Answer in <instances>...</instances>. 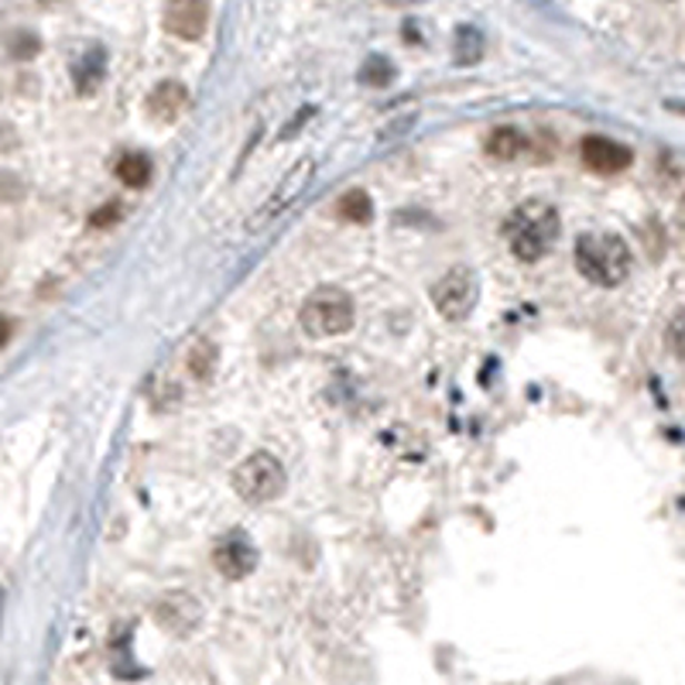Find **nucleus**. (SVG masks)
Wrapping results in <instances>:
<instances>
[{
    "mask_svg": "<svg viewBox=\"0 0 685 685\" xmlns=\"http://www.w3.org/2000/svg\"><path fill=\"white\" fill-rule=\"evenodd\" d=\"M210 24V4L203 0H182V4H172L165 11V28L175 38H199Z\"/></svg>",
    "mask_w": 685,
    "mask_h": 685,
    "instance_id": "nucleus-8",
    "label": "nucleus"
},
{
    "mask_svg": "<svg viewBox=\"0 0 685 685\" xmlns=\"http://www.w3.org/2000/svg\"><path fill=\"white\" fill-rule=\"evenodd\" d=\"M480 52H483V38H480V31L470 28V24H463L460 34H456V62H476Z\"/></svg>",
    "mask_w": 685,
    "mask_h": 685,
    "instance_id": "nucleus-15",
    "label": "nucleus"
},
{
    "mask_svg": "<svg viewBox=\"0 0 685 685\" xmlns=\"http://www.w3.org/2000/svg\"><path fill=\"white\" fill-rule=\"evenodd\" d=\"M668 346L678 360H685V309L668 322Z\"/></svg>",
    "mask_w": 685,
    "mask_h": 685,
    "instance_id": "nucleus-18",
    "label": "nucleus"
},
{
    "mask_svg": "<svg viewBox=\"0 0 685 685\" xmlns=\"http://www.w3.org/2000/svg\"><path fill=\"white\" fill-rule=\"evenodd\" d=\"M309 175H312V161H302V165H299V175L292 172L285 182H281V189H278V195H274V203L268 206V216H271V213H278L281 206H285L292 195H299V189H302V182H305Z\"/></svg>",
    "mask_w": 685,
    "mask_h": 685,
    "instance_id": "nucleus-14",
    "label": "nucleus"
},
{
    "mask_svg": "<svg viewBox=\"0 0 685 685\" xmlns=\"http://www.w3.org/2000/svg\"><path fill=\"white\" fill-rule=\"evenodd\" d=\"M103 72H107V52L103 49H90L87 56H79V62L72 66V83L79 93H93L103 83Z\"/></svg>",
    "mask_w": 685,
    "mask_h": 685,
    "instance_id": "nucleus-10",
    "label": "nucleus"
},
{
    "mask_svg": "<svg viewBox=\"0 0 685 685\" xmlns=\"http://www.w3.org/2000/svg\"><path fill=\"white\" fill-rule=\"evenodd\" d=\"M476 299H480V281L473 268H453L432 285V305L450 322L466 319L476 309Z\"/></svg>",
    "mask_w": 685,
    "mask_h": 685,
    "instance_id": "nucleus-5",
    "label": "nucleus"
},
{
    "mask_svg": "<svg viewBox=\"0 0 685 685\" xmlns=\"http://www.w3.org/2000/svg\"><path fill=\"white\" fill-rule=\"evenodd\" d=\"M189 107V93L182 83H175V79H165V83H158L148 97V113L154 120H179V113Z\"/></svg>",
    "mask_w": 685,
    "mask_h": 685,
    "instance_id": "nucleus-9",
    "label": "nucleus"
},
{
    "mask_svg": "<svg viewBox=\"0 0 685 685\" xmlns=\"http://www.w3.org/2000/svg\"><path fill=\"white\" fill-rule=\"evenodd\" d=\"M360 79H364L367 87H387L394 79V66L384 56H374V59H367L364 69H360Z\"/></svg>",
    "mask_w": 685,
    "mask_h": 685,
    "instance_id": "nucleus-16",
    "label": "nucleus"
},
{
    "mask_svg": "<svg viewBox=\"0 0 685 685\" xmlns=\"http://www.w3.org/2000/svg\"><path fill=\"white\" fill-rule=\"evenodd\" d=\"M8 340H11V319L0 315V346H4Z\"/></svg>",
    "mask_w": 685,
    "mask_h": 685,
    "instance_id": "nucleus-21",
    "label": "nucleus"
},
{
    "mask_svg": "<svg viewBox=\"0 0 685 685\" xmlns=\"http://www.w3.org/2000/svg\"><path fill=\"white\" fill-rule=\"evenodd\" d=\"M576 268L600 289H617L631 274V248L617 233H583L576 240Z\"/></svg>",
    "mask_w": 685,
    "mask_h": 685,
    "instance_id": "nucleus-2",
    "label": "nucleus"
},
{
    "mask_svg": "<svg viewBox=\"0 0 685 685\" xmlns=\"http://www.w3.org/2000/svg\"><path fill=\"white\" fill-rule=\"evenodd\" d=\"M525 148H528V138L521 134V131H514V128H497V131L487 138V154H494V158H501V161L517 158Z\"/></svg>",
    "mask_w": 685,
    "mask_h": 685,
    "instance_id": "nucleus-12",
    "label": "nucleus"
},
{
    "mask_svg": "<svg viewBox=\"0 0 685 685\" xmlns=\"http://www.w3.org/2000/svg\"><path fill=\"white\" fill-rule=\"evenodd\" d=\"M151 172H154L151 158L141 154V151H131V154H124L117 161V179L124 185H131V189H144L151 182Z\"/></svg>",
    "mask_w": 685,
    "mask_h": 685,
    "instance_id": "nucleus-11",
    "label": "nucleus"
},
{
    "mask_svg": "<svg viewBox=\"0 0 685 685\" xmlns=\"http://www.w3.org/2000/svg\"><path fill=\"white\" fill-rule=\"evenodd\" d=\"M580 154H583V165L593 169L596 175H617V172H624L631 161H634V154H631L627 144H621V141H614V138H603V134L583 138Z\"/></svg>",
    "mask_w": 685,
    "mask_h": 685,
    "instance_id": "nucleus-7",
    "label": "nucleus"
},
{
    "mask_svg": "<svg viewBox=\"0 0 685 685\" xmlns=\"http://www.w3.org/2000/svg\"><path fill=\"white\" fill-rule=\"evenodd\" d=\"M285 466L278 463L271 453H251L244 463L233 470V491L248 504H268L285 494Z\"/></svg>",
    "mask_w": 685,
    "mask_h": 685,
    "instance_id": "nucleus-4",
    "label": "nucleus"
},
{
    "mask_svg": "<svg viewBox=\"0 0 685 685\" xmlns=\"http://www.w3.org/2000/svg\"><path fill=\"white\" fill-rule=\"evenodd\" d=\"M213 364H216V350H213V343H199V346L192 350V356H189V371H192L199 381H206V377L213 374Z\"/></svg>",
    "mask_w": 685,
    "mask_h": 685,
    "instance_id": "nucleus-17",
    "label": "nucleus"
},
{
    "mask_svg": "<svg viewBox=\"0 0 685 685\" xmlns=\"http://www.w3.org/2000/svg\"><path fill=\"white\" fill-rule=\"evenodd\" d=\"M336 213L343 220H350V223H371L374 220V203H371L367 192L350 189V192H343V199L336 203Z\"/></svg>",
    "mask_w": 685,
    "mask_h": 685,
    "instance_id": "nucleus-13",
    "label": "nucleus"
},
{
    "mask_svg": "<svg viewBox=\"0 0 685 685\" xmlns=\"http://www.w3.org/2000/svg\"><path fill=\"white\" fill-rule=\"evenodd\" d=\"M213 566L226 576V580H244L258 570V548L248 535H226L216 542L213 548Z\"/></svg>",
    "mask_w": 685,
    "mask_h": 685,
    "instance_id": "nucleus-6",
    "label": "nucleus"
},
{
    "mask_svg": "<svg viewBox=\"0 0 685 685\" xmlns=\"http://www.w3.org/2000/svg\"><path fill=\"white\" fill-rule=\"evenodd\" d=\"M38 49H42V42H38V38L28 34V31H21V34L11 38V56H14V59H31V56H38Z\"/></svg>",
    "mask_w": 685,
    "mask_h": 685,
    "instance_id": "nucleus-19",
    "label": "nucleus"
},
{
    "mask_svg": "<svg viewBox=\"0 0 685 685\" xmlns=\"http://www.w3.org/2000/svg\"><path fill=\"white\" fill-rule=\"evenodd\" d=\"M117 216H120V203H107L103 210H97V213L90 216V223H93V226H113Z\"/></svg>",
    "mask_w": 685,
    "mask_h": 685,
    "instance_id": "nucleus-20",
    "label": "nucleus"
},
{
    "mask_svg": "<svg viewBox=\"0 0 685 685\" xmlns=\"http://www.w3.org/2000/svg\"><path fill=\"white\" fill-rule=\"evenodd\" d=\"M353 299L336 289V285H322L315 289L305 305H302V330L309 336H340L353 326Z\"/></svg>",
    "mask_w": 685,
    "mask_h": 685,
    "instance_id": "nucleus-3",
    "label": "nucleus"
},
{
    "mask_svg": "<svg viewBox=\"0 0 685 685\" xmlns=\"http://www.w3.org/2000/svg\"><path fill=\"white\" fill-rule=\"evenodd\" d=\"M558 213L552 203L545 199H528V203H521L507 223H504V240H507V251L517 258V261H542L558 240Z\"/></svg>",
    "mask_w": 685,
    "mask_h": 685,
    "instance_id": "nucleus-1",
    "label": "nucleus"
}]
</instances>
